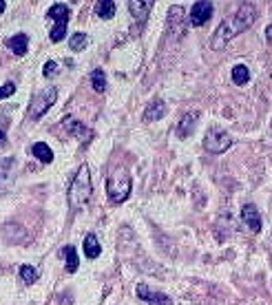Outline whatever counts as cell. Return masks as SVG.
Wrapping results in <instances>:
<instances>
[{"label": "cell", "instance_id": "1", "mask_svg": "<svg viewBox=\"0 0 272 305\" xmlns=\"http://www.w3.org/2000/svg\"><path fill=\"white\" fill-rule=\"evenodd\" d=\"M255 20H257V4L243 2L232 16H228L226 20L217 27V31H215V36L211 40V47L215 51L223 49L235 36H239V33H243L246 29H250V27L255 25Z\"/></svg>", "mask_w": 272, "mask_h": 305}, {"label": "cell", "instance_id": "2", "mask_svg": "<svg viewBox=\"0 0 272 305\" xmlns=\"http://www.w3.org/2000/svg\"><path fill=\"white\" fill-rule=\"evenodd\" d=\"M91 193H93V186H91V173L89 166L82 164L75 173L73 182L69 186V206L73 210H80V208L87 206V202L91 199Z\"/></svg>", "mask_w": 272, "mask_h": 305}, {"label": "cell", "instance_id": "3", "mask_svg": "<svg viewBox=\"0 0 272 305\" xmlns=\"http://www.w3.org/2000/svg\"><path fill=\"white\" fill-rule=\"evenodd\" d=\"M133 190V182H131V175H128L126 168H115L107 179V193L109 199L113 203H122L128 199Z\"/></svg>", "mask_w": 272, "mask_h": 305}, {"label": "cell", "instance_id": "4", "mask_svg": "<svg viewBox=\"0 0 272 305\" xmlns=\"http://www.w3.org/2000/svg\"><path fill=\"white\" fill-rule=\"evenodd\" d=\"M230 146H232L230 133H226L219 126L208 128L206 135H204V149H206L208 152H213V155H221V152H226Z\"/></svg>", "mask_w": 272, "mask_h": 305}, {"label": "cell", "instance_id": "5", "mask_svg": "<svg viewBox=\"0 0 272 305\" xmlns=\"http://www.w3.org/2000/svg\"><path fill=\"white\" fill-rule=\"evenodd\" d=\"M55 100H58V89H54V87H49L42 93H38L29 104V117L31 120H38L42 113H47V108L54 106Z\"/></svg>", "mask_w": 272, "mask_h": 305}, {"label": "cell", "instance_id": "6", "mask_svg": "<svg viewBox=\"0 0 272 305\" xmlns=\"http://www.w3.org/2000/svg\"><path fill=\"white\" fill-rule=\"evenodd\" d=\"M213 11H215V4L208 2V0H199V2H195L193 9H190V16H188L190 25L193 27H204L208 20H211Z\"/></svg>", "mask_w": 272, "mask_h": 305}, {"label": "cell", "instance_id": "7", "mask_svg": "<svg viewBox=\"0 0 272 305\" xmlns=\"http://www.w3.org/2000/svg\"><path fill=\"white\" fill-rule=\"evenodd\" d=\"M137 297H140L144 303H151V305H173V301H170L168 294L155 292V290H151L146 283L137 285Z\"/></svg>", "mask_w": 272, "mask_h": 305}, {"label": "cell", "instance_id": "8", "mask_svg": "<svg viewBox=\"0 0 272 305\" xmlns=\"http://www.w3.org/2000/svg\"><path fill=\"white\" fill-rule=\"evenodd\" d=\"M168 25H170V33H175L177 38L184 36V31H186V11H184V7H179V4L170 7Z\"/></svg>", "mask_w": 272, "mask_h": 305}, {"label": "cell", "instance_id": "9", "mask_svg": "<svg viewBox=\"0 0 272 305\" xmlns=\"http://www.w3.org/2000/svg\"><path fill=\"white\" fill-rule=\"evenodd\" d=\"M241 219L252 232L261 230V214H259V210H257L255 206H252V203H246V206L241 208Z\"/></svg>", "mask_w": 272, "mask_h": 305}, {"label": "cell", "instance_id": "10", "mask_svg": "<svg viewBox=\"0 0 272 305\" xmlns=\"http://www.w3.org/2000/svg\"><path fill=\"white\" fill-rule=\"evenodd\" d=\"M166 102L164 100H153V102L146 106V111H144V122H157V120H162V117L166 115Z\"/></svg>", "mask_w": 272, "mask_h": 305}, {"label": "cell", "instance_id": "11", "mask_svg": "<svg viewBox=\"0 0 272 305\" xmlns=\"http://www.w3.org/2000/svg\"><path fill=\"white\" fill-rule=\"evenodd\" d=\"M47 18L55 20V25H66V22H69V18H71L69 4L58 2V4H54V7H49V11H47Z\"/></svg>", "mask_w": 272, "mask_h": 305}, {"label": "cell", "instance_id": "12", "mask_svg": "<svg viewBox=\"0 0 272 305\" xmlns=\"http://www.w3.org/2000/svg\"><path fill=\"white\" fill-rule=\"evenodd\" d=\"M64 128L71 133V135L80 137V140H91V137H93V131L84 126L82 122L73 120V117H66V120H64Z\"/></svg>", "mask_w": 272, "mask_h": 305}, {"label": "cell", "instance_id": "13", "mask_svg": "<svg viewBox=\"0 0 272 305\" xmlns=\"http://www.w3.org/2000/svg\"><path fill=\"white\" fill-rule=\"evenodd\" d=\"M197 120H199V113H197V111L186 113V115L181 117L179 126H177V135H179V137H188L190 133L195 131V124H197Z\"/></svg>", "mask_w": 272, "mask_h": 305}, {"label": "cell", "instance_id": "14", "mask_svg": "<svg viewBox=\"0 0 272 305\" xmlns=\"http://www.w3.org/2000/svg\"><path fill=\"white\" fill-rule=\"evenodd\" d=\"M128 9H131V13H133V18H135L140 25H144V20L149 18V11L153 9V2H128Z\"/></svg>", "mask_w": 272, "mask_h": 305}, {"label": "cell", "instance_id": "15", "mask_svg": "<svg viewBox=\"0 0 272 305\" xmlns=\"http://www.w3.org/2000/svg\"><path fill=\"white\" fill-rule=\"evenodd\" d=\"M232 82L237 87H243V84L250 82V69L246 64H235L232 66Z\"/></svg>", "mask_w": 272, "mask_h": 305}, {"label": "cell", "instance_id": "16", "mask_svg": "<svg viewBox=\"0 0 272 305\" xmlns=\"http://www.w3.org/2000/svg\"><path fill=\"white\" fill-rule=\"evenodd\" d=\"M27 45H29V38H27L25 33H16V36L9 40V47H11V51L16 55H25L27 53Z\"/></svg>", "mask_w": 272, "mask_h": 305}, {"label": "cell", "instance_id": "17", "mask_svg": "<svg viewBox=\"0 0 272 305\" xmlns=\"http://www.w3.org/2000/svg\"><path fill=\"white\" fill-rule=\"evenodd\" d=\"M31 152H33V155H36L40 161H45V164H51V161H54V151H51L49 146L45 144V142H38V144H33Z\"/></svg>", "mask_w": 272, "mask_h": 305}, {"label": "cell", "instance_id": "18", "mask_svg": "<svg viewBox=\"0 0 272 305\" xmlns=\"http://www.w3.org/2000/svg\"><path fill=\"white\" fill-rule=\"evenodd\" d=\"M95 13H98L100 18H104V20H109V18L115 16V2H113V0H100V2L95 4Z\"/></svg>", "mask_w": 272, "mask_h": 305}, {"label": "cell", "instance_id": "19", "mask_svg": "<svg viewBox=\"0 0 272 305\" xmlns=\"http://www.w3.org/2000/svg\"><path fill=\"white\" fill-rule=\"evenodd\" d=\"M84 254H87L89 259L100 256V241L95 239V235H87V239H84Z\"/></svg>", "mask_w": 272, "mask_h": 305}, {"label": "cell", "instance_id": "20", "mask_svg": "<svg viewBox=\"0 0 272 305\" xmlns=\"http://www.w3.org/2000/svg\"><path fill=\"white\" fill-rule=\"evenodd\" d=\"M91 84H93V89L98 93H102L104 89H107V75H104L102 69H95L93 73H91Z\"/></svg>", "mask_w": 272, "mask_h": 305}, {"label": "cell", "instance_id": "21", "mask_svg": "<svg viewBox=\"0 0 272 305\" xmlns=\"http://www.w3.org/2000/svg\"><path fill=\"white\" fill-rule=\"evenodd\" d=\"M64 254H66V270L69 272H75L80 265V259H78V252H75L73 246H66L64 248Z\"/></svg>", "mask_w": 272, "mask_h": 305}, {"label": "cell", "instance_id": "22", "mask_svg": "<svg viewBox=\"0 0 272 305\" xmlns=\"http://www.w3.org/2000/svg\"><path fill=\"white\" fill-rule=\"evenodd\" d=\"M87 42H89L87 33H75V36L69 40V47H71L73 51H82L84 47H87Z\"/></svg>", "mask_w": 272, "mask_h": 305}, {"label": "cell", "instance_id": "23", "mask_svg": "<svg viewBox=\"0 0 272 305\" xmlns=\"http://www.w3.org/2000/svg\"><path fill=\"white\" fill-rule=\"evenodd\" d=\"M20 276L25 283H33V281H38V270L31 268V265H22L20 268Z\"/></svg>", "mask_w": 272, "mask_h": 305}, {"label": "cell", "instance_id": "24", "mask_svg": "<svg viewBox=\"0 0 272 305\" xmlns=\"http://www.w3.org/2000/svg\"><path fill=\"white\" fill-rule=\"evenodd\" d=\"M64 36H66V25H54V29L49 31V38H51L54 42L64 40Z\"/></svg>", "mask_w": 272, "mask_h": 305}, {"label": "cell", "instance_id": "25", "mask_svg": "<svg viewBox=\"0 0 272 305\" xmlns=\"http://www.w3.org/2000/svg\"><path fill=\"white\" fill-rule=\"evenodd\" d=\"M42 73H45V78H51V75H55V73H58V64L49 60L45 66H42Z\"/></svg>", "mask_w": 272, "mask_h": 305}, {"label": "cell", "instance_id": "26", "mask_svg": "<svg viewBox=\"0 0 272 305\" xmlns=\"http://www.w3.org/2000/svg\"><path fill=\"white\" fill-rule=\"evenodd\" d=\"M11 93H16V84H13V82L2 84V87H0V100H2V98H9Z\"/></svg>", "mask_w": 272, "mask_h": 305}, {"label": "cell", "instance_id": "27", "mask_svg": "<svg viewBox=\"0 0 272 305\" xmlns=\"http://www.w3.org/2000/svg\"><path fill=\"white\" fill-rule=\"evenodd\" d=\"M266 40H268V45L272 47V25L266 27Z\"/></svg>", "mask_w": 272, "mask_h": 305}, {"label": "cell", "instance_id": "28", "mask_svg": "<svg viewBox=\"0 0 272 305\" xmlns=\"http://www.w3.org/2000/svg\"><path fill=\"white\" fill-rule=\"evenodd\" d=\"M7 142V135H4V131H0V144H4Z\"/></svg>", "mask_w": 272, "mask_h": 305}, {"label": "cell", "instance_id": "29", "mask_svg": "<svg viewBox=\"0 0 272 305\" xmlns=\"http://www.w3.org/2000/svg\"><path fill=\"white\" fill-rule=\"evenodd\" d=\"M4 7H7V2H4V0H0V13L4 11Z\"/></svg>", "mask_w": 272, "mask_h": 305}]
</instances>
